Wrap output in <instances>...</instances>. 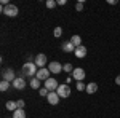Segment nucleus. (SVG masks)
Here are the masks:
<instances>
[{
  "label": "nucleus",
  "instance_id": "1",
  "mask_svg": "<svg viewBox=\"0 0 120 118\" xmlns=\"http://www.w3.org/2000/svg\"><path fill=\"white\" fill-rule=\"evenodd\" d=\"M21 72H22V75H24V77H34V75H37V64L35 62H30V61H29V62H26V64H22V70H21Z\"/></svg>",
  "mask_w": 120,
  "mask_h": 118
},
{
  "label": "nucleus",
  "instance_id": "2",
  "mask_svg": "<svg viewBox=\"0 0 120 118\" xmlns=\"http://www.w3.org/2000/svg\"><path fill=\"white\" fill-rule=\"evenodd\" d=\"M2 13L7 14V16H10V18H15V16L18 14V7L13 5V3H10L7 7H2Z\"/></svg>",
  "mask_w": 120,
  "mask_h": 118
},
{
  "label": "nucleus",
  "instance_id": "3",
  "mask_svg": "<svg viewBox=\"0 0 120 118\" xmlns=\"http://www.w3.org/2000/svg\"><path fill=\"white\" fill-rule=\"evenodd\" d=\"M71 77H74V80H77V82H83V78L86 77V73H85V70H83L82 67H75L74 72L71 73Z\"/></svg>",
  "mask_w": 120,
  "mask_h": 118
},
{
  "label": "nucleus",
  "instance_id": "4",
  "mask_svg": "<svg viewBox=\"0 0 120 118\" xmlns=\"http://www.w3.org/2000/svg\"><path fill=\"white\" fill-rule=\"evenodd\" d=\"M56 93H58L59 97H69L71 96V88H69V85H59Z\"/></svg>",
  "mask_w": 120,
  "mask_h": 118
},
{
  "label": "nucleus",
  "instance_id": "5",
  "mask_svg": "<svg viewBox=\"0 0 120 118\" xmlns=\"http://www.w3.org/2000/svg\"><path fill=\"white\" fill-rule=\"evenodd\" d=\"M58 86H59V83H58V80L53 78V77H50V78L45 82V88L48 91H56V89H58Z\"/></svg>",
  "mask_w": 120,
  "mask_h": 118
},
{
  "label": "nucleus",
  "instance_id": "6",
  "mask_svg": "<svg viewBox=\"0 0 120 118\" xmlns=\"http://www.w3.org/2000/svg\"><path fill=\"white\" fill-rule=\"evenodd\" d=\"M50 73H51V72H50L48 69H45V67H43V69H38V72H37V75H35V77H37L40 82H46V80L50 78Z\"/></svg>",
  "mask_w": 120,
  "mask_h": 118
},
{
  "label": "nucleus",
  "instance_id": "7",
  "mask_svg": "<svg viewBox=\"0 0 120 118\" xmlns=\"http://www.w3.org/2000/svg\"><path fill=\"white\" fill-rule=\"evenodd\" d=\"M59 96H58V93L56 91H50L48 93V96H46V100H48V104H51V105H56L58 102H59Z\"/></svg>",
  "mask_w": 120,
  "mask_h": 118
},
{
  "label": "nucleus",
  "instance_id": "8",
  "mask_svg": "<svg viewBox=\"0 0 120 118\" xmlns=\"http://www.w3.org/2000/svg\"><path fill=\"white\" fill-rule=\"evenodd\" d=\"M48 70L51 73H61V70H63V65L58 62V61H53V62L48 64Z\"/></svg>",
  "mask_w": 120,
  "mask_h": 118
},
{
  "label": "nucleus",
  "instance_id": "9",
  "mask_svg": "<svg viewBox=\"0 0 120 118\" xmlns=\"http://www.w3.org/2000/svg\"><path fill=\"white\" fill-rule=\"evenodd\" d=\"M13 85V88L15 89H18V91H22L24 88H26V82H24V78L22 77H16V80L11 83Z\"/></svg>",
  "mask_w": 120,
  "mask_h": 118
},
{
  "label": "nucleus",
  "instance_id": "10",
  "mask_svg": "<svg viewBox=\"0 0 120 118\" xmlns=\"http://www.w3.org/2000/svg\"><path fill=\"white\" fill-rule=\"evenodd\" d=\"M61 50H63L64 53H74L75 46L71 43V40H67V42H63V43H61Z\"/></svg>",
  "mask_w": 120,
  "mask_h": 118
},
{
  "label": "nucleus",
  "instance_id": "11",
  "mask_svg": "<svg viewBox=\"0 0 120 118\" xmlns=\"http://www.w3.org/2000/svg\"><path fill=\"white\" fill-rule=\"evenodd\" d=\"M35 64H37V67H40V69H43L45 67V64H46V56L45 54H37L35 56Z\"/></svg>",
  "mask_w": 120,
  "mask_h": 118
},
{
  "label": "nucleus",
  "instance_id": "12",
  "mask_svg": "<svg viewBox=\"0 0 120 118\" xmlns=\"http://www.w3.org/2000/svg\"><path fill=\"white\" fill-rule=\"evenodd\" d=\"M3 80H7V82H15L16 80V77H15V70L13 69H8V70H5V73H3Z\"/></svg>",
  "mask_w": 120,
  "mask_h": 118
},
{
  "label": "nucleus",
  "instance_id": "13",
  "mask_svg": "<svg viewBox=\"0 0 120 118\" xmlns=\"http://www.w3.org/2000/svg\"><path fill=\"white\" fill-rule=\"evenodd\" d=\"M74 54L79 57V59H82V57H85L86 56V48L85 46H79V48H75V51H74Z\"/></svg>",
  "mask_w": 120,
  "mask_h": 118
},
{
  "label": "nucleus",
  "instance_id": "14",
  "mask_svg": "<svg viewBox=\"0 0 120 118\" xmlns=\"http://www.w3.org/2000/svg\"><path fill=\"white\" fill-rule=\"evenodd\" d=\"M86 93H88V94H94V93H96V91H98V83H94V82H91V83H88V85H86Z\"/></svg>",
  "mask_w": 120,
  "mask_h": 118
},
{
  "label": "nucleus",
  "instance_id": "15",
  "mask_svg": "<svg viewBox=\"0 0 120 118\" xmlns=\"http://www.w3.org/2000/svg\"><path fill=\"white\" fill-rule=\"evenodd\" d=\"M71 43H72L75 48L82 46V38H80V35H72L71 37Z\"/></svg>",
  "mask_w": 120,
  "mask_h": 118
},
{
  "label": "nucleus",
  "instance_id": "16",
  "mask_svg": "<svg viewBox=\"0 0 120 118\" xmlns=\"http://www.w3.org/2000/svg\"><path fill=\"white\" fill-rule=\"evenodd\" d=\"M13 118H26V112L24 109H18L13 112Z\"/></svg>",
  "mask_w": 120,
  "mask_h": 118
},
{
  "label": "nucleus",
  "instance_id": "17",
  "mask_svg": "<svg viewBox=\"0 0 120 118\" xmlns=\"http://www.w3.org/2000/svg\"><path fill=\"white\" fill-rule=\"evenodd\" d=\"M5 105H7V109H8V110H11V112L18 110V104H16V102H13V100H8V102H7Z\"/></svg>",
  "mask_w": 120,
  "mask_h": 118
},
{
  "label": "nucleus",
  "instance_id": "18",
  "mask_svg": "<svg viewBox=\"0 0 120 118\" xmlns=\"http://www.w3.org/2000/svg\"><path fill=\"white\" fill-rule=\"evenodd\" d=\"M30 88L40 89V80H38V78H32V80H30Z\"/></svg>",
  "mask_w": 120,
  "mask_h": 118
},
{
  "label": "nucleus",
  "instance_id": "19",
  "mask_svg": "<svg viewBox=\"0 0 120 118\" xmlns=\"http://www.w3.org/2000/svg\"><path fill=\"white\" fill-rule=\"evenodd\" d=\"M63 70H64V72H74V65H72V64L71 62H67V64H64V65H63Z\"/></svg>",
  "mask_w": 120,
  "mask_h": 118
},
{
  "label": "nucleus",
  "instance_id": "20",
  "mask_svg": "<svg viewBox=\"0 0 120 118\" xmlns=\"http://www.w3.org/2000/svg\"><path fill=\"white\" fill-rule=\"evenodd\" d=\"M10 88V82H7V80H2V83H0V91H7Z\"/></svg>",
  "mask_w": 120,
  "mask_h": 118
},
{
  "label": "nucleus",
  "instance_id": "21",
  "mask_svg": "<svg viewBox=\"0 0 120 118\" xmlns=\"http://www.w3.org/2000/svg\"><path fill=\"white\" fill-rule=\"evenodd\" d=\"M53 35H55L56 38H59V37L63 35V29H61V26H58V27H55V30H53Z\"/></svg>",
  "mask_w": 120,
  "mask_h": 118
},
{
  "label": "nucleus",
  "instance_id": "22",
  "mask_svg": "<svg viewBox=\"0 0 120 118\" xmlns=\"http://www.w3.org/2000/svg\"><path fill=\"white\" fill-rule=\"evenodd\" d=\"M75 89H77V91H85V89H86V85H85L83 82H77V86H75Z\"/></svg>",
  "mask_w": 120,
  "mask_h": 118
},
{
  "label": "nucleus",
  "instance_id": "23",
  "mask_svg": "<svg viewBox=\"0 0 120 118\" xmlns=\"http://www.w3.org/2000/svg\"><path fill=\"white\" fill-rule=\"evenodd\" d=\"M48 93H50V91L46 89V88H40V89H38V94H40L42 97H46V96H48Z\"/></svg>",
  "mask_w": 120,
  "mask_h": 118
},
{
  "label": "nucleus",
  "instance_id": "24",
  "mask_svg": "<svg viewBox=\"0 0 120 118\" xmlns=\"http://www.w3.org/2000/svg\"><path fill=\"white\" fill-rule=\"evenodd\" d=\"M56 5H58V2H55V0H48L46 2V8H55Z\"/></svg>",
  "mask_w": 120,
  "mask_h": 118
},
{
  "label": "nucleus",
  "instance_id": "25",
  "mask_svg": "<svg viewBox=\"0 0 120 118\" xmlns=\"http://www.w3.org/2000/svg\"><path fill=\"white\" fill-rule=\"evenodd\" d=\"M75 10H77V11H82V10H83V2H82V0L75 3Z\"/></svg>",
  "mask_w": 120,
  "mask_h": 118
},
{
  "label": "nucleus",
  "instance_id": "26",
  "mask_svg": "<svg viewBox=\"0 0 120 118\" xmlns=\"http://www.w3.org/2000/svg\"><path fill=\"white\" fill-rule=\"evenodd\" d=\"M16 104H18V109H24V105H26V102L22 99H19V100H16Z\"/></svg>",
  "mask_w": 120,
  "mask_h": 118
},
{
  "label": "nucleus",
  "instance_id": "27",
  "mask_svg": "<svg viewBox=\"0 0 120 118\" xmlns=\"http://www.w3.org/2000/svg\"><path fill=\"white\" fill-rule=\"evenodd\" d=\"M109 5H117V0H107Z\"/></svg>",
  "mask_w": 120,
  "mask_h": 118
},
{
  "label": "nucleus",
  "instance_id": "28",
  "mask_svg": "<svg viewBox=\"0 0 120 118\" xmlns=\"http://www.w3.org/2000/svg\"><path fill=\"white\" fill-rule=\"evenodd\" d=\"M115 83L120 86V75H117V77H115Z\"/></svg>",
  "mask_w": 120,
  "mask_h": 118
},
{
  "label": "nucleus",
  "instance_id": "29",
  "mask_svg": "<svg viewBox=\"0 0 120 118\" xmlns=\"http://www.w3.org/2000/svg\"><path fill=\"white\" fill-rule=\"evenodd\" d=\"M58 2V5H66V0H56Z\"/></svg>",
  "mask_w": 120,
  "mask_h": 118
}]
</instances>
